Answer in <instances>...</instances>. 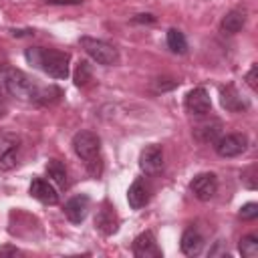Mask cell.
Returning a JSON list of instances; mask_svg holds the SVG:
<instances>
[{
    "instance_id": "obj_1",
    "label": "cell",
    "mask_w": 258,
    "mask_h": 258,
    "mask_svg": "<svg viewBox=\"0 0 258 258\" xmlns=\"http://www.w3.org/2000/svg\"><path fill=\"white\" fill-rule=\"evenodd\" d=\"M26 60L40 69L42 73H46L52 79H67L69 77V52L62 50H52V48H42V46H32L24 50Z\"/></svg>"
},
{
    "instance_id": "obj_2",
    "label": "cell",
    "mask_w": 258,
    "mask_h": 258,
    "mask_svg": "<svg viewBox=\"0 0 258 258\" xmlns=\"http://www.w3.org/2000/svg\"><path fill=\"white\" fill-rule=\"evenodd\" d=\"M0 89L14 99L36 101V103H38V97L42 91L24 71L14 69V67H4L0 71Z\"/></svg>"
},
{
    "instance_id": "obj_3",
    "label": "cell",
    "mask_w": 258,
    "mask_h": 258,
    "mask_svg": "<svg viewBox=\"0 0 258 258\" xmlns=\"http://www.w3.org/2000/svg\"><path fill=\"white\" fill-rule=\"evenodd\" d=\"M75 153L85 161L91 175H101V139L93 131H79L73 137Z\"/></svg>"
},
{
    "instance_id": "obj_4",
    "label": "cell",
    "mask_w": 258,
    "mask_h": 258,
    "mask_svg": "<svg viewBox=\"0 0 258 258\" xmlns=\"http://www.w3.org/2000/svg\"><path fill=\"white\" fill-rule=\"evenodd\" d=\"M81 48L99 64L105 67H113L119 62V52L113 44L101 40V38H93V36H81Z\"/></svg>"
},
{
    "instance_id": "obj_5",
    "label": "cell",
    "mask_w": 258,
    "mask_h": 258,
    "mask_svg": "<svg viewBox=\"0 0 258 258\" xmlns=\"http://www.w3.org/2000/svg\"><path fill=\"white\" fill-rule=\"evenodd\" d=\"M248 137L244 133H228L214 141V149L220 157H238L246 151Z\"/></svg>"
},
{
    "instance_id": "obj_6",
    "label": "cell",
    "mask_w": 258,
    "mask_h": 258,
    "mask_svg": "<svg viewBox=\"0 0 258 258\" xmlns=\"http://www.w3.org/2000/svg\"><path fill=\"white\" fill-rule=\"evenodd\" d=\"M183 107H185V111L189 115L206 117L208 113H212V99H210V95H208V91L204 87H196L185 95Z\"/></svg>"
},
{
    "instance_id": "obj_7",
    "label": "cell",
    "mask_w": 258,
    "mask_h": 258,
    "mask_svg": "<svg viewBox=\"0 0 258 258\" xmlns=\"http://www.w3.org/2000/svg\"><path fill=\"white\" fill-rule=\"evenodd\" d=\"M189 189H191V194L200 202H210L216 196V191H218V177H216V173H212V171L198 173L189 181Z\"/></svg>"
},
{
    "instance_id": "obj_8",
    "label": "cell",
    "mask_w": 258,
    "mask_h": 258,
    "mask_svg": "<svg viewBox=\"0 0 258 258\" xmlns=\"http://www.w3.org/2000/svg\"><path fill=\"white\" fill-rule=\"evenodd\" d=\"M18 163V137L0 133V169L10 171Z\"/></svg>"
},
{
    "instance_id": "obj_9",
    "label": "cell",
    "mask_w": 258,
    "mask_h": 258,
    "mask_svg": "<svg viewBox=\"0 0 258 258\" xmlns=\"http://www.w3.org/2000/svg\"><path fill=\"white\" fill-rule=\"evenodd\" d=\"M139 167L145 175H157L163 169V149L159 145H147L139 155Z\"/></svg>"
},
{
    "instance_id": "obj_10",
    "label": "cell",
    "mask_w": 258,
    "mask_h": 258,
    "mask_svg": "<svg viewBox=\"0 0 258 258\" xmlns=\"http://www.w3.org/2000/svg\"><path fill=\"white\" fill-rule=\"evenodd\" d=\"M133 254L137 258H159L161 256V250L157 246V240H155V234L151 230H145L141 232L135 240H133V246H131Z\"/></svg>"
},
{
    "instance_id": "obj_11",
    "label": "cell",
    "mask_w": 258,
    "mask_h": 258,
    "mask_svg": "<svg viewBox=\"0 0 258 258\" xmlns=\"http://www.w3.org/2000/svg\"><path fill=\"white\" fill-rule=\"evenodd\" d=\"M89 210H91V198H89L87 194L73 196V198L64 204V216H67L69 222H73V224H81V222H85Z\"/></svg>"
},
{
    "instance_id": "obj_12",
    "label": "cell",
    "mask_w": 258,
    "mask_h": 258,
    "mask_svg": "<svg viewBox=\"0 0 258 258\" xmlns=\"http://www.w3.org/2000/svg\"><path fill=\"white\" fill-rule=\"evenodd\" d=\"M95 228H97L103 236H111V234L117 232V228H119V218H117V214H115V208H113L109 202H105V204L101 206V210H97Z\"/></svg>"
},
{
    "instance_id": "obj_13",
    "label": "cell",
    "mask_w": 258,
    "mask_h": 258,
    "mask_svg": "<svg viewBox=\"0 0 258 258\" xmlns=\"http://www.w3.org/2000/svg\"><path fill=\"white\" fill-rule=\"evenodd\" d=\"M220 101H222V107L230 113H240L250 107V103L244 99V95L234 85H226L220 89Z\"/></svg>"
},
{
    "instance_id": "obj_14",
    "label": "cell",
    "mask_w": 258,
    "mask_h": 258,
    "mask_svg": "<svg viewBox=\"0 0 258 258\" xmlns=\"http://www.w3.org/2000/svg\"><path fill=\"white\" fill-rule=\"evenodd\" d=\"M30 196L34 200H38L40 204H46V206H54L58 202L56 187L50 181L42 179V177H32V181H30Z\"/></svg>"
},
{
    "instance_id": "obj_15",
    "label": "cell",
    "mask_w": 258,
    "mask_h": 258,
    "mask_svg": "<svg viewBox=\"0 0 258 258\" xmlns=\"http://www.w3.org/2000/svg\"><path fill=\"white\" fill-rule=\"evenodd\" d=\"M151 200V187L143 177H137L127 189V202L133 210H141Z\"/></svg>"
},
{
    "instance_id": "obj_16",
    "label": "cell",
    "mask_w": 258,
    "mask_h": 258,
    "mask_svg": "<svg viewBox=\"0 0 258 258\" xmlns=\"http://www.w3.org/2000/svg\"><path fill=\"white\" fill-rule=\"evenodd\" d=\"M179 248L185 256H198L204 248V236L200 234V230L196 228H187L183 234H181V240H179Z\"/></svg>"
},
{
    "instance_id": "obj_17",
    "label": "cell",
    "mask_w": 258,
    "mask_h": 258,
    "mask_svg": "<svg viewBox=\"0 0 258 258\" xmlns=\"http://www.w3.org/2000/svg\"><path fill=\"white\" fill-rule=\"evenodd\" d=\"M220 129H222V123L218 119H212V123L210 121H204V123L196 125L194 127V135L202 143H214L218 139V135H220Z\"/></svg>"
},
{
    "instance_id": "obj_18",
    "label": "cell",
    "mask_w": 258,
    "mask_h": 258,
    "mask_svg": "<svg viewBox=\"0 0 258 258\" xmlns=\"http://www.w3.org/2000/svg\"><path fill=\"white\" fill-rule=\"evenodd\" d=\"M244 24H246V12L234 8V10H230V12L222 18V24H220V26H222L224 32L236 34V32H240V30L244 28Z\"/></svg>"
},
{
    "instance_id": "obj_19",
    "label": "cell",
    "mask_w": 258,
    "mask_h": 258,
    "mask_svg": "<svg viewBox=\"0 0 258 258\" xmlns=\"http://www.w3.org/2000/svg\"><path fill=\"white\" fill-rule=\"evenodd\" d=\"M46 173L50 177V181H54L58 187H67L69 183V175H67V167L60 159H48L46 163Z\"/></svg>"
},
{
    "instance_id": "obj_20",
    "label": "cell",
    "mask_w": 258,
    "mask_h": 258,
    "mask_svg": "<svg viewBox=\"0 0 258 258\" xmlns=\"http://www.w3.org/2000/svg\"><path fill=\"white\" fill-rule=\"evenodd\" d=\"M165 40H167V46H169L171 52H175V54H183V52H187V40H185V36H183L181 30H177V28H169Z\"/></svg>"
},
{
    "instance_id": "obj_21",
    "label": "cell",
    "mask_w": 258,
    "mask_h": 258,
    "mask_svg": "<svg viewBox=\"0 0 258 258\" xmlns=\"http://www.w3.org/2000/svg\"><path fill=\"white\" fill-rule=\"evenodd\" d=\"M240 254L246 256V258H254L258 256V236L256 234H248L240 240Z\"/></svg>"
},
{
    "instance_id": "obj_22",
    "label": "cell",
    "mask_w": 258,
    "mask_h": 258,
    "mask_svg": "<svg viewBox=\"0 0 258 258\" xmlns=\"http://www.w3.org/2000/svg\"><path fill=\"white\" fill-rule=\"evenodd\" d=\"M91 77H93L91 64H89L87 60H81V62L77 64V71H75V85H77V87H83V85H87V83L91 81Z\"/></svg>"
},
{
    "instance_id": "obj_23",
    "label": "cell",
    "mask_w": 258,
    "mask_h": 258,
    "mask_svg": "<svg viewBox=\"0 0 258 258\" xmlns=\"http://www.w3.org/2000/svg\"><path fill=\"white\" fill-rule=\"evenodd\" d=\"M238 216H240L242 220H254V218L258 216V204H256V202H248V204H244V206L240 208Z\"/></svg>"
},
{
    "instance_id": "obj_24",
    "label": "cell",
    "mask_w": 258,
    "mask_h": 258,
    "mask_svg": "<svg viewBox=\"0 0 258 258\" xmlns=\"http://www.w3.org/2000/svg\"><path fill=\"white\" fill-rule=\"evenodd\" d=\"M167 81V77H161V79H155V89L157 91H169V89H173V87H177V81H173V79H169V83H165Z\"/></svg>"
},
{
    "instance_id": "obj_25",
    "label": "cell",
    "mask_w": 258,
    "mask_h": 258,
    "mask_svg": "<svg viewBox=\"0 0 258 258\" xmlns=\"http://www.w3.org/2000/svg\"><path fill=\"white\" fill-rule=\"evenodd\" d=\"M256 73H258V67H256V64H252V69H250V71H248V75H246V81H248V85H250L252 89H258Z\"/></svg>"
},
{
    "instance_id": "obj_26",
    "label": "cell",
    "mask_w": 258,
    "mask_h": 258,
    "mask_svg": "<svg viewBox=\"0 0 258 258\" xmlns=\"http://www.w3.org/2000/svg\"><path fill=\"white\" fill-rule=\"evenodd\" d=\"M16 254H20V250L16 246H2L0 248V256H16Z\"/></svg>"
},
{
    "instance_id": "obj_27",
    "label": "cell",
    "mask_w": 258,
    "mask_h": 258,
    "mask_svg": "<svg viewBox=\"0 0 258 258\" xmlns=\"http://www.w3.org/2000/svg\"><path fill=\"white\" fill-rule=\"evenodd\" d=\"M133 22H155V16L153 14H137L133 18Z\"/></svg>"
},
{
    "instance_id": "obj_28",
    "label": "cell",
    "mask_w": 258,
    "mask_h": 258,
    "mask_svg": "<svg viewBox=\"0 0 258 258\" xmlns=\"http://www.w3.org/2000/svg\"><path fill=\"white\" fill-rule=\"evenodd\" d=\"M83 0H48V4H79Z\"/></svg>"
},
{
    "instance_id": "obj_29",
    "label": "cell",
    "mask_w": 258,
    "mask_h": 258,
    "mask_svg": "<svg viewBox=\"0 0 258 258\" xmlns=\"http://www.w3.org/2000/svg\"><path fill=\"white\" fill-rule=\"evenodd\" d=\"M4 113H6V105H4V103H2V101H0V117H2V115H4Z\"/></svg>"
}]
</instances>
